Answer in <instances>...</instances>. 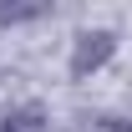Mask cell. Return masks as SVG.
<instances>
[{
	"label": "cell",
	"instance_id": "cell-1",
	"mask_svg": "<svg viewBox=\"0 0 132 132\" xmlns=\"http://www.w3.org/2000/svg\"><path fill=\"white\" fill-rule=\"evenodd\" d=\"M112 56H117V31L112 26H86V31L71 36V61H66V71H71L76 81H86V76H97Z\"/></svg>",
	"mask_w": 132,
	"mask_h": 132
},
{
	"label": "cell",
	"instance_id": "cell-2",
	"mask_svg": "<svg viewBox=\"0 0 132 132\" xmlns=\"http://www.w3.org/2000/svg\"><path fill=\"white\" fill-rule=\"evenodd\" d=\"M41 15H46V5H0V26H26Z\"/></svg>",
	"mask_w": 132,
	"mask_h": 132
},
{
	"label": "cell",
	"instance_id": "cell-3",
	"mask_svg": "<svg viewBox=\"0 0 132 132\" xmlns=\"http://www.w3.org/2000/svg\"><path fill=\"white\" fill-rule=\"evenodd\" d=\"M0 132H46V122H41V112H15Z\"/></svg>",
	"mask_w": 132,
	"mask_h": 132
},
{
	"label": "cell",
	"instance_id": "cell-4",
	"mask_svg": "<svg viewBox=\"0 0 132 132\" xmlns=\"http://www.w3.org/2000/svg\"><path fill=\"white\" fill-rule=\"evenodd\" d=\"M112 132H132V122H112Z\"/></svg>",
	"mask_w": 132,
	"mask_h": 132
}]
</instances>
